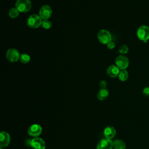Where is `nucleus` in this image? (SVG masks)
Wrapping results in <instances>:
<instances>
[{
  "mask_svg": "<svg viewBox=\"0 0 149 149\" xmlns=\"http://www.w3.org/2000/svg\"><path fill=\"white\" fill-rule=\"evenodd\" d=\"M42 19L37 14H33L29 16L27 19V25L31 29H37L41 26Z\"/></svg>",
  "mask_w": 149,
  "mask_h": 149,
  "instance_id": "nucleus-1",
  "label": "nucleus"
},
{
  "mask_svg": "<svg viewBox=\"0 0 149 149\" xmlns=\"http://www.w3.org/2000/svg\"><path fill=\"white\" fill-rule=\"evenodd\" d=\"M30 0H17L15 3V8L21 13H27L31 9Z\"/></svg>",
  "mask_w": 149,
  "mask_h": 149,
  "instance_id": "nucleus-2",
  "label": "nucleus"
},
{
  "mask_svg": "<svg viewBox=\"0 0 149 149\" xmlns=\"http://www.w3.org/2000/svg\"><path fill=\"white\" fill-rule=\"evenodd\" d=\"M97 38L100 43L102 44H107L112 40V35L108 30L102 29L98 32Z\"/></svg>",
  "mask_w": 149,
  "mask_h": 149,
  "instance_id": "nucleus-3",
  "label": "nucleus"
},
{
  "mask_svg": "<svg viewBox=\"0 0 149 149\" xmlns=\"http://www.w3.org/2000/svg\"><path fill=\"white\" fill-rule=\"evenodd\" d=\"M137 36L139 40L146 42L149 39V27L146 25L140 26L137 30Z\"/></svg>",
  "mask_w": 149,
  "mask_h": 149,
  "instance_id": "nucleus-4",
  "label": "nucleus"
},
{
  "mask_svg": "<svg viewBox=\"0 0 149 149\" xmlns=\"http://www.w3.org/2000/svg\"><path fill=\"white\" fill-rule=\"evenodd\" d=\"M20 55V54L19 52L16 49L11 48L7 50L5 56L8 61L12 63H15L19 60Z\"/></svg>",
  "mask_w": 149,
  "mask_h": 149,
  "instance_id": "nucleus-5",
  "label": "nucleus"
},
{
  "mask_svg": "<svg viewBox=\"0 0 149 149\" xmlns=\"http://www.w3.org/2000/svg\"><path fill=\"white\" fill-rule=\"evenodd\" d=\"M115 65L120 69H126L129 64V61L127 56L123 55H120L118 56L115 60Z\"/></svg>",
  "mask_w": 149,
  "mask_h": 149,
  "instance_id": "nucleus-6",
  "label": "nucleus"
},
{
  "mask_svg": "<svg viewBox=\"0 0 149 149\" xmlns=\"http://www.w3.org/2000/svg\"><path fill=\"white\" fill-rule=\"evenodd\" d=\"M52 13V9L51 7L48 5H44L42 6L40 10L38 15L42 20L49 19Z\"/></svg>",
  "mask_w": 149,
  "mask_h": 149,
  "instance_id": "nucleus-7",
  "label": "nucleus"
},
{
  "mask_svg": "<svg viewBox=\"0 0 149 149\" xmlns=\"http://www.w3.org/2000/svg\"><path fill=\"white\" fill-rule=\"evenodd\" d=\"M33 149H45V143L42 139L35 137L30 141L29 144Z\"/></svg>",
  "mask_w": 149,
  "mask_h": 149,
  "instance_id": "nucleus-8",
  "label": "nucleus"
},
{
  "mask_svg": "<svg viewBox=\"0 0 149 149\" xmlns=\"http://www.w3.org/2000/svg\"><path fill=\"white\" fill-rule=\"evenodd\" d=\"M113 148V141L107 138L101 139L97 145V149H112Z\"/></svg>",
  "mask_w": 149,
  "mask_h": 149,
  "instance_id": "nucleus-9",
  "label": "nucleus"
},
{
  "mask_svg": "<svg viewBox=\"0 0 149 149\" xmlns=\"http://www.w3.org/2000/svg\"><path fill=\"white\" fill-rule=\"evenodd\" d=\"M27 132L30 136L37 137L42 133V127L38 124H33L29 127Z\"/></svg>",
  "mask_w": 149,
  "mask_h": 149,
  "instance_id": "nucleus-10",
  "label": "nucleus"
},
{
  "mask_svg": "<svg viewBox=\"0 0 149 149\" xmlns=\"http://www.w3.org/2000/svg\"><path fill=\"white\" fill-rule=\"evenodd\" d=\"M10 141V137L9 134L6 132H1L0 133V147L1 148L8 146Z\"/></svg>",
  "mask_w": 149,
  "mask_h": 149,
  "instance_id": "nucleus-11",
  "label": "nucleus"
},
{
  "mask_svg": "<svg viewBox=\"0 0 149 149\" xmlns=\"http://www.w3.org/2000/svg\"><path fill=\"white\" fill-rule=\"evenodd\" d=\"M120 70L114 65H110L107 69V74L111 77H116L118 76Z\"/></svg>",
  "mask_w": 149,
  "mask_h": 149,
  "instance_id": "nucleus-12",
  "label": "nucleus"
},
{
  "mask_svg": "<svg viewBox=\"0 0 149 149\" xmlns=\"http://www.w3.org/2000/svg\"><path fill=\"white\" fill-rule=\"evenodd\" d=\"M104 134L105 138L112 139L116 134V130L112 126H107L104 130Z\"/></svg>",
  "mask_w": 149,
  "mask_h": 149,
  "instance_id": "nucleus-13",
  "label": "nucleus"
},
{
  "mask_svg": "<svg viewBox=\"0 0 149 149\" xmlns=\"http://www.w3.org/2000/svg\"><path fill=\"white\" fill-rule=\"evenodd\" d=\"M109 95V91L107 88H101L97 93V98L100 101L106 100Z\"/></svg>",
  "mask_w": 149,
  "mask_h": 149,
  "instance_id": "nucleus-14",
  "label": "nucleus"
},
{
  "mask_svg": "<svg viewBox=\"0 0 149 149\" xmlns=\"http://www.w3.org/2000/svg\"><path fill=\"white\" fill-rule=\"evenodd\" d=\"M113 148L114 149H125L126 144L122 140L116 139L113 141Z\"/></svg>",
  "mask_w": 149,
  "mask_h": 149,
  "instance_id": "nucleus-15",
  "label": "nucleus"
},
{
  "mask_svg": "<svg viewBox=\"0 0 149 149\" xmlns=\"http://www.w3.org/2000/svg\"><path fill=\"white\" fill-rule=\"evenodd\" d=\"M19 11L15 7L9 9L8 12V16L12 19H15L19 16Z\"/></svg>",
  "mask_w": 149,
  "mask_h": 149,
  "instance_id": "nucleus-16",
  "label": "nucleus"
},
{
  "mask_svg": "<svg viewBox=\"0 0 149 149\" xmlns=\"http://www.w3.org/2000/svg\"><path fill=\"white\" fill-rule=\"evenodd\" d=\"M128 72L126 69L124 70H120L119 75H118V78L119 80L122 81H125L128 79Z\"/></svg>",
  "mask_w": 149,
  "mask_h": 149,
  "instance_id": "nucleus-17",
  "label": "nucleus"
},
{
  "mask_svg": "<svg viewBox=\"0 0 149 149\" xmlns=\"http://www.w3.org/2000/svg\"><path fill=\"white\" fill-rule=\"evenodd\" d=\"M19 61H20L21 63L23 64H27L29 63L30 61V56L29 55L24 53V54H21L20 55L19 58Z\"/></svg>",
  "mask_w": 149,
  "mask_h": 149,
  "instance_id": "nucleus-18",
  "label": "nucleus"
},
{
  "mask_svg": "<svg viewBox=\"0 0 149 149\" xmlns=\"http://www.w3.org/2000/svg\"><path fill=\"white\" fill-rule=\"evenodd\" d=\"M52 22L49 19L46 20H42L41 26L42 28L45 29H49L52 27Z\"/></svg>",
  "mask_w": 149,
  "mask_h": 149,
  "instance_id": "nucleus-19",
  "label": "nucleus"
},
{
  "mask_svg": "<svg viewBox=\"0 0 149 149\" xmlns=\"http://www.w3.org/2000/svg\"><path fill=\"white\" fill-rule=\"evenodd\" d=\"M118 51L119 53L122 54H127L129 51V48L126 44H123L120 47Z\"/></svg>",
  "mask_w": 149,
  "mask_h": 149,
  "instance_id": "nucleus-20",
  "label": "nucleus"
},
{
  "mask_svg": "<svg viewBox=\"0 0 149 149\" xmlns=\"http://www.w3.org/2000/svg\"><path fill=\"white\" fill-rule=\"evenodd\" d=\"M107 47L109 49H113L115 47V44L113 41H112V40L111 41H109L107 44Z\"/></svg>",
  "mask_w": 149,
  "mask_h": 149,
  "instance_id": "nucleus-21",
  "label": "nucleus"
},
{
  "mask_svg": "<svg viewBox=\"0 0 149 149\" xmlns=\"http://www.w3.org/2000/svg\"><path fill=\"white\" fill-rule=\"evenodd\" d=\"M143 94L146 97H149V87H145L142 91Z\"/></svg>",
  "mask_w": 149,
  "mask_h": 149,
  "instance_id": "nucleus-22",
  "label": "nucleus"
},
{
  "mask_svg": "<svg viewBox=\"0 0 149 149\" xmlns=\"http://www.w3.org/2000/svg\"><path fill=\"white\" fill-rule=\"evenodd\" d=\"M107 82L105 80H101L100 83V86L101 87V88H106L107 87Z\"/></svg>",
  "mask_w": 149,
  "mask_h": 149,
  "instance_id": "nucleus-23",
  "label": "nucleus"
},
{
  "mask_svg": "<svg viewBox=\"0 0 149 149\" xmlns=\"http://www.w3.org/2000/svg\"><path fill=\"white\" fill-rule=\"evenodd\" d=\"M1 149H2V148H1Z\"/></svg>",
  "mask_w": 149,
  "mask_h": 149,
  "instance_id": "nucleus-24",
  "label": "nucleus"
}]
</instances>
